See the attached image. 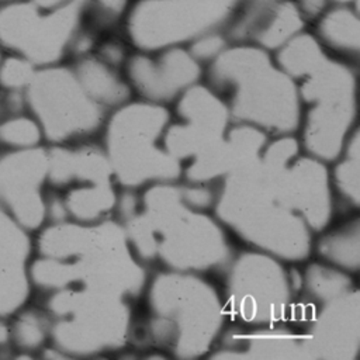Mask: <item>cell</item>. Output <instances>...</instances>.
Wrapping results in <instances>:
<instances>
[{"mask_svg": "<svg viewBox=\"0 0 360 360\" xmlns=\"http://www.w3.org/2000/svg\"><path fill=\"white\" fill-rule=\"evenodd\" d=\"M114 212L135 257L148 269L219 276L235 248L226 228L191 201L186 181L118 193Z\"/></svg>", "mask_w": 360, "mask_h": 360, "instance_id": "cell-1", "label": "cell"}, {"mask_svg": "<svg viewBox=\"0 0 360 360\" xmlns=\"http://www.w3.org/2000/svg\"><path fill=\"white\" fill-rule=\"evenodd\" d=\"M207 84L225 101L233 122L255 127L269 136L294 135L301 122L297 83L269 51L229 44L207 68Z\"/></svg>", "mask_w": 360, "mask_h": 360, "instance_id": "cell-2", "label": "cell"}, {"mask_svg": "<svg viewBox=\"0 0 360 360\" xmlns=\"http://www.w3.org/2000/svg\"><path fill=\"white\" fill-rule=\"evenodd\" d=\"M212 211L250 249L290 263L305 262L312 253L314 232L277 195L259 158L217 184Z\"/></svg>", "mask_w": 360, "mask_h": 360, "instance_id": "cell-3", "label": "cell"}, {"mask_svg": "<svg viewBox=\"0 0 360 360\" xmlns=\"http://www.w3.org/2000/svg\"><path fill=\"white\" fill-rule=\"evenodd\" d=\"M155 271L143 292L145 333L176 357L194 359L212 352L228 321L218 287L204 274Z\"/></svg>", "mask_w": 360, "mask_h": 360, "instance_id": "cell-4", "label": "cell"}, {"mask_svg": "<svg viewBox=\"0 0 360 360\" xmlns=\"http://www.w3.org/2000/svg\"><path fill=\"white\" fill-rule=\"evenodd\" d=\"M170 117L166 105L146 100H128L108 114L101 145L117 184L138 190L181 180L180 162L163 145Z\"/></svg>", "mask_w": 360, "mask_h": 360, "instance_id": "cell-5", "label": "cell"}, {"mask_svg": "<svg viewBox=\"0 0 360 360\" xmlns=\"http://www.w3.org/2000/svg\"><path fill=\"white\" fill-rule=\"evenodd\" d=\"M301 100L300 145L328 163L340 155L356 125V73L350 63L326 55L295 80Z\"/></svg>", "mask_w": 360, "mask_h": 360, "instance_id": "cell-6", "label": "cell"}, {"mask_svg": "<svg viewBox=\"0 0 360 360\" xmlns=\"http://www.w3.org/2000/svg\"><path fill=\"white\" fill-rule=\"evenodd\" d=\"M219 277L225 314L232 323L256 326L288 321L294 281L280 259L256 249L236 252Z\"/></svg>", "mask_w": 360, "mask_h": 360, "instance_id": "cell-7", "label": "cell"}, {"mask_svg": "<svg viewBox=\"0 0 360 360\" xmlns=\"http://www.w3.org/2000/svg\"><path fill=\"white\" fill-rule=\"evenodd\" d=\"M240 0H138L125 14V32L138 51L181 46L222 31Z\"/></svg>", "mask_w": 360, "mask_h": 360, "instance_id": "cell-8", "label": "cell"}, {"mask_svg": "<svg viewBox=\"0 0 360 360\" xmlns=\"http://www.w3.org/2000/svg\"><path fill=\"white\" fill-rule=\"evenodd\" d=\"M20 1L0 8V41L31 60L49 63L73 49L82 35L89 0H68L46 8Z\"/></svg>", "mask_w": 360, "mask_h": 360, "instance_id": "cell-9", "label": "cell"}, {"mask_svg": "<svg viewBox=\"0 0 360 360\" xmlns=\"http://www.w3.org/2000/svg\"><path fill=\"white\" fill-rule=\"evenodd\" d=\"M28 84L31 105L52 139H80L103 131L110 111L86 93L72 68L34 73Z\"/></svg>", "mask_w": 360, "mask_h": 360, "instance_id": "cell-10", "label": "cell"}, {"mask_svg": "<svg viewBox=\"0 0 360 360\" xmlns=\"http://www.w3.org/2000/svg\"><path fill=\"white\" fill-rule=\"evenodd\" d=\"M48 166L55 183H76L65 201V210L73 218L83 224H94L114 214L118 198L117 181L101 143L53 150Z\"/></svg>", "mask_w": 360, "mask_h": 360, "instance_id": "cell-11", "label": "cell"}, {"mask_svg": "<svg viewBox=\"0 0 360 360\" xmlns=\"http://www.w3.org/2000/svg\"><path fill=\"white\" fill-rule=\"evenodd\" d=\"M202 75V65L183 46L139 51L124 63V76L131 90L142 100L160 105L174 103Z\"/></svg>", "mask_w": 360, "mask_h": 360, "instance_id": "cell-12", "label": "cell"}, {"mask_svg": "<svg viewBox=\"0 0 360 360\" xmlns=\"http://www.w3.org/2000/svg\"><path fill=\"white\" fill-rule=\"evenodd\" d=\"M304 25L305 18L292 0H240L224 34L229 44L277 51Z\"/></svg>", "mask_w": 360, "mask_h": 360, "instance_id": "cell-13", "label": "cell"}, {"mask_svg": "<svg viewBox=\"0 0 360 360\" xmlns=\"http://www.w3.org/2000/svg\"><path fill=\"white\" fill-rule=\"evenodd\" d=\"M72 70L86 93L108 111L132 97V90L120 68L108 63L97 53L80 55Z\"/></svg>", "mask_w": 360, "mask_h": 360, "instance_id": "cell-14", "label": "cell"}, {"mask_svg": "<svg viewBox=\"0 0 360 360\" xmlns=\"http://www.w3.org/2000/svg\"><path fill=\"white\" fill-rule=\"evenodd\" d=\"M316 39L340 56L357 59L360 49V20L353 4L336 3L316 18Z\"/></svg>", "mask_w": 360, "mask_h": 360, "instance_id": "cell-15", "label": "cell"}, {"mask_svg": "<svg viewBox=\"0 0 360 360\" xmlns=\"http://www.w3.org/2000/svg\"><path fill=\"white\" fill-rule=\"evenodd\" d=\"M322 236L312 242V253L318 260L338 267L349 274L359 270V217L340 222L335 228H325Z\"/></svg>", "mask_w": 360, "mask_h": 360, "instance_id": "cell-16", "label": "cell"}, {"mask_svg": "<svg viewBox=\"0 0 360 360\" xmlns=\"http://www.w3.org/2000/svg\"><path fill=\"white\" fill-rule=\"evenodd\" d=\"M359 129L349 135L340 155L335 160V167L329 173L335 210L350 214L359 208Z\"/></svg>", "mask_w": 360, "mask_h": 360, "instance_id": "cell-17", "label": "cell"}, {"mask_svg": "<svg viewBox=\"0 0 360 360\" xmlns=\"http://www.w3.org/2000/svg\"><path fill=\"white\" fill-rule=\"evenodd\" d=\"M228 45L229 41L225 37L224 31H212L193 39L188 44L187 51L195 60L202 65L210 63L212 59H215Z\"/></svg>", "mask_w": 360, "mask_h": 360, "instance_id": "cell-18", "label": "cell"}, {"mask_svg": "<svg viewBox=\"0 0 360 360\" xmlns=\"http://www.w3.org/2000/svg\"><path fill=\"white\" fill-rule=\"evenodd\" d=\"M128 8V0H89L87 15L96 24H114L127 14Z\"/></svg>", "mask_w": 360, "mask_h": 360, "instance_id": "cell-19", "label": "cell"}, {"mask_svg": "<svg viewBox=\"0 0 360 360\" xmlns=\"http://www.w3.org/2000/svg\"><path fill=\"white\" fill-rule=\"evenodd\" d=\"M34 76L31 65L22 59L11 58L4 62L0 79L3 84L10 87H20L22 84H28Z\"/></svg>", "mask_w": 360, "mask_h": 360, "instance_id": "cell-20", "label": "cell"}, {"mask_svg": "<svg viewBox=\"0 0 360 360\" xmlns=\"http://www.w3.org/2000/svg\"><path fill=\"white\" fill-rule=\"evenodd\" d=\"M1 136L14 143H34L38 139V129L28 120H17L1 128Z\"/></svg>", "mask_w": 360, "mask_h": 360, "instance_id": "cell-21", "label": "cell"}, {"mask_svg": "<svg viewBox=\"0 0 360 360\" xmlns=\"http://www.w3.org/2000/svg\"><path fill=\"white\" fill-rule=\"evenodd\" d=\"M330 1L333 0H295V4L307 21L316 20L330 6Z\"/></svg>", "mask_w": 360, "mask_h": 360, "instance_id": "cell-22", "label": "cell"}, {"mask_svg": "<svg viewBox=\"0 0 360 360\" xmlns=\"http://www.w3.org/2000/svg\"><path fill=\"white\" fill-rule=\"evenodd\" d=\"M20 329H21L20 338H21V340H24L25 345H35L42 338L41 326L37 322H32V321L22 322Z\"/></svg>", "mask_w": 360, "mask_h": 360, "instance_id": "cell-23", "label": "cell"}, {"mask_svg": "<svg viewBox=\"0 0 360 360\" xmlns=\"http://www.w3.org/2000/svg\"><path fill=\"white\" fill-rule=\"evenodd\" d=\"M32 3H35L37 6L39 7H44V8H52V7H56L68 0H31Z\"/></svg>", "mask_w": 360, "mask_h": 360, "instance_id": "cell-24", "label": "cell"}, {"mask_svg": "<svg viewBox=\"0 0 360 360\" xmlns=\"http://www.w3.org/2000/svg\"><path fill=\"white\" fill-rule=\"evenodd\" d=\"M335 3H347V4H354L357 0H333Z\"/></svg>", "mask_w": 360, "mask_h": 360, "instance_id": "cell-25", "label": "cell"}]
</instances>
